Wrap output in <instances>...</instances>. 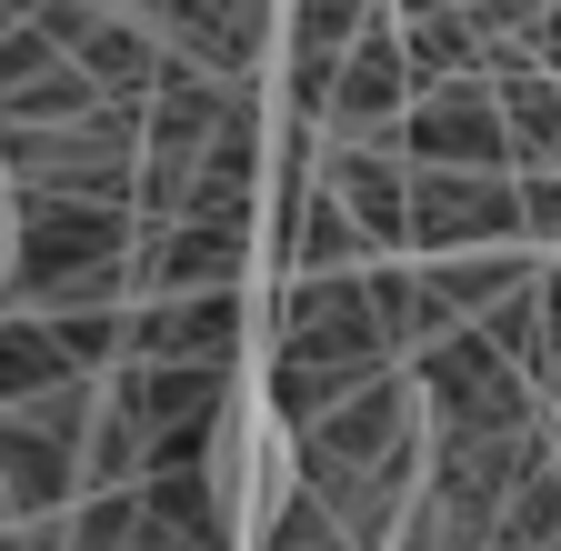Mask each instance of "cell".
<instances>
[{
	"label": "cell",
	"mask_w": 561,
	"mask_h": 551,
	"mask_svg": "<svg viewBox=\"0 0 561 551\" xmlns=\"http://www.w3.org/2000/svg\"><path fill=\"white\" fill-rule=\"evenodd\" d=\"M411 361L391 321H381V291H371V261L362 271H291V291L271 301V432H301L321 422L331 401H351L371 371Z\"/></svg>",
	"instance_id": "1"
},
{
	"label": "cell",
	"mask_w": 561,
	"mask_h": 551,
	"mask_svg": "<svg viewBox=\"0 0 561 551\" xmlns=\"http://www.w3.org/2000/svg\"><path fill=\"white\" fill-rule=\"evenodd\" d=\"M130 251H140V200L11 191V301H21V311L140 301V291H130Z\"/></svg>",
	"instance_id": "2"
},
{
	"label": "cell",
	"mask_w": 561,
	"mask_h": 551,
	"mask_svg": "<svg viewBox=\"0 0 561 551\" xmlns=\"http://www.w3.org/2000/svg\"><path fill=\"white\" fill-rule=\"evenodd\" d=\"M561 441V411H531L522 432H432V471H421V502L401 521V541H502L512 481L531 471V451Z\"/></svg>",
	"instance_id": "3"
},
{
	"label": "cell",
	"mask_w": 561,
	"mask_h": 551,
	"mask_svg": "<svg viewBox=\"0 0 561 551\" xmlns=\"http://www.w3.org/2000/svg\"><path fill=\"white\" fill-rule=\"evenodd\" d=\"M140 141H151V101H101L91 120H60V130H11V191L140 200Z\"/></svg>",
	"instance_id": "4"
},
{
	"label": "cell",
	"mask_w": 561,
	"mask_h": 551,
	"mask_svg": "<svg viewBox=\"0 0 561 551\" xmlns=\"http://www.w3.org/2000/svg\"><path fill=\"white\" fill-rule=\"evenodd\" d=\"M411 371H421V401H432V432H522L531 411H551L541 381H531L481 321H461V331H442V341H421Z\"/></svg>",
	"instance_id": "5"
},
{
	"label": "cell",
	"mask_w": 561,
	"mask_h": 551,
	"mask_svg": "<svg viewBox=\"0 0 561 551\" xmlns=\"http://www.w3.org/2000/svg\"><path fill=\"white\" fill-rule=\"evenodd\" d=\"M481 241H531L522 231V171L411 161V251H481Z\"/></svg>",
	"instance_id": "6"
},
{
	"label": "cell",
	"mask_w": 561,
	"mask_h": 551,
	"mask_svg": "<svg viewBox=\"0 0 561 551\" xmlns=\"http://www.w3.org/2000/svg\"><path fill=\"white\" fill-rule=\"evenodd\" d=\"M261 231L251 221H210V211H171V221H140V251H130V291H241Z\"/></svg>",
	"instance_id": "7"
},
{
	"label": "cell",
	"mask_w": 561,
	"mask_h": 551,
	"mask_svg": "<svg viewBox=\"0 0 561 551\" xmlns=\"http://www.w3.org/2000/svg\"><path fill=\"white\" fill-rule=\"evenodd\" d=\"M391 141L411 161H461V171H512V120H502V81L471 71V81H442L401 111Z\"/></svg>",
	"instance_id": "8"
},
{
	"label": "cell",
	"mask_w": 561,
	"mask_h": 551,
	"mask_svg": "<svg viewBox=\"0 0 561 551\" xmlns=\"http://www.w3.org/2000/svg\"><path fill=\"white\" fill-rule=\"evenodd\" d=\"M81 492H91L81 441H60V432L31 422V411H11V432H0V512H11V531L60 551V521H70Z\"/></svg>",
	"instance_id": "9"
},
{
	"label": "cell",
	"mask_w": 561,
	"mask_h": 551,
	"mask_svg": "<svg viewBox=\"0 0 561 551\" xmlns=\"http://www.w3.org/2000/svg\"><path fill=\"white\" fill-rule=\"evenodd\" d=\"M411 101H421V81H411V50H401V11H381L362 41H351V60H341V81H331L321 130H341V141H391Z\"/></svg>",
	"instance_id": "10"
},
{
	"label": "cell",
	"mask_w": 561,
	"mask_h": 551,
	"mask_svg": "<svg viewBox=\"0 0 561 551\" xmlns=\"http://www.w3.org/2000/svg\"><path fill=\"white\" fill-rule=\"evenodd\" d=\"M0 101H11V130H60V120H91L111 91L91 81L81 50H60L50 31L11 21V60H0Z\"/></svg>",
	"instance_id": "11"
},
{
	"label": "cell",
	"mask_w": 561,
	"mask_h": 551,
	"mask_svg": "<svg viewBox=\"0 0 561 551\" xmlns=\"http://www.w3.org/2000/svg\"><path fill=\"white\" fill-rule=\"evenodd\" d=\"M321 181L371 231V261L411 251V151L401 141H341V130H321Z\"/></svg>",
	"instance_id": "12"
},
{
	"label": "cell",
	"mask_w": 561,
	"mask_h": 551,
	"mask_svg": "<svg viewBox=\"0 0 561 551\" xmlns=\"http://www.w3.org/2000/svg\"><path fill=\"white\" fill-rule=\"evenodd\" d=\"M241 291H151L130 301V352L121 361H241Z\"/></svg>",
	"instance_id": "13"
},
{
	"label": "cell",
	"mask_w": 561,
	"mask_h": 551,
	"mask_svg": "<svg viewBox=\"0 0 561 551\" xmlns=\"http://www.w3.org/2000/svg\"><path fill=\"white\" fill-rule=\"evenodd\" d=\"M161 41L210 60L231 81H261V41H271V0H161Z\"/></svg>",
	"instance_id": "14"
},
{
	"label": "cell",
	"mask_w": 561,
	"mask_h": 551,
	"mask_svg": "<svg viewBox=\"0 0 561 551\" xmlns=\"http://www.w3.org/2000/svg\"><path fill=\"white\" fill-rule=\"evenodd\" d=\"M81 60H91V81H101L111 101H151L171 41H161V21H151V11H101V21L81 31Z\"/></svg>",
	"instance_id": "15"
},
{
	"label": "cell",
	"mask_w": 561,
	"mask_h": 551,
	"mask_svg": "<svg viewBox=\"0 0 561 551\" xmlns=\"http://www.w3.org/2000/svg\"><path fill=\"white\" fill-rule=\"evenodd\" d=\"M401 50H411V81H421V91L491 71V41H481V21H471V0H442V11H401Z\"/></svg>",
	"instance_id": "16"
},
{
	"label": "cell",
	"mask_w": 561,
	"mask_h": 551,
	"mask_svg": "<svg viewBox=\"0 0 561 551\" xmlns=\"http://www.w3.org/2000/svg\"><path fill=\"white\" fill-rule=\"evenodd\" d=\"M140 492H151V541H221L231 531L210 461H161V471H140Z\"/></svg>",
	"instance_id": "17"
},
{
	"label": "cell",
	"mask_w": 561,
	"mask_h": 551,
	"mask_svg": "<svg viewBox=\"0 0 561 551\" xmlns=\"http://www.w3.org/2000/svg\"><path fill=\"white\" fill-rule=\"evenodd\" d=\"M60 381H81V361H70L60 321L11 301V321H0V401H41V391H60Z\"/></svg>",
	"instance_id": "18"
},
{
	"label": "cell",
	"mask_w": 561,
	"mask_h": 551,
	"mask_svg": "<svg viewBox=\"0 0 561 551\" xmlns=\"http://www.w3.org/2000/svg\"><path fill=\"white\" fill-rule=\"evenodd\" d=\"M502 120H512V171L561 161V71H551V60L502 71Z\"/></svg>",
	"instance_id": "19"
},
{
	"label": "cell",
	"mask_w": 561,
	"mask_h": 551,
	"mask_svg": "<svg viewBox=\"0 0 561 551\" xmlns=\"http://www.w3.org/2000/svg\"><path fill=\"white\" fill-rule=\"evenodd\" d=\"M121 541H151V492H140V481H111V492L70 502L60 551H121Z\"/></svg>",
	"instance_id": "20"
},
{
	"label": "cell",
	"mask_w": 561,
	"mask_h": 551,
	"mask_svg": "<svg viewBox=\"0 0 561 551\" xmlns=\"http://www.w3.org/2000/svg\"><path fill=\"white\" fill-rule=\"evenodd\" d=\"M261 541H280V551H331V541H351V531H341V512H331L321 481L291 471V492H271V502H261Z\"/></svg>",
	"instance_id": "21"
},
{
	"label": "cell",
	"mask_w": 561,
	"mask_h": 551,
	"mask_svg": "<svg viewBox=\"0 0 561 551\" xmlns=\"http://www.w3.org/2000/svg\"><path fill=\"white\" fill-rule=\"evenodd\" d=\"M481 331H491V341H502V352L541 381V371H551V301H541V271H531L522 291H502V301H491V311H481Z\"/></svg>",
	"instance_id": "22"
},
{
	"label": "cell",
	"mask_w": 561,
	"mask_h": 551,
	"mask_svg": "<svg viewBox=\"0 0 561 551\" xmlns=\"http://www.w3.org/2000/svg\"><path fill=\"white\" fill-rule=\"evenodd\" d=\"M502 541H561V441H551V451H531V471L512 481Z\"/></svg>",
	"instance_id": "23"
},
{
	"label": "cell",
	"mask_w": 561,
	"mask_h": 551,
	"mask_svg": "<svg viewBox=\"0 0 561 551\" xmlns=\"http://www.w3.org/2000/svg\"><path fill=\"white\" fill-rule=\"evenodd\" d=\"M522 231H531V241H561V161L522 171Z\"/></svg>",
	"instance_id": "24"
}]
</instances>
